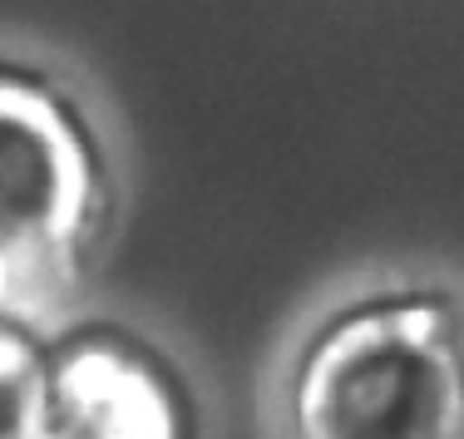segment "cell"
Masks as SVG:
<instances>
[{
    "label": "cell",
    "instance_id": "cell-1",
    "mask_svg": "<svg viewBox=\"0 0 464 439\" xmlns=\"http://www.w3.org/2000/svg\"><path fill=\"white\" fill-rule=\"evenodd\" d=\"M262 439H464V282L385 267L326 291L267 366Z\"/></svg>",
    "mask_w": 464,
    "mask_h": 439
},
{
    "label": "cell",
    "instance_id": "cell-3",
    "mask_svg": "<svg viewBox=\"0 0 464 439\" xmlns=\"http://www.w3.org/2000/svg\"><path fill=\"white\" fill-rule=\"evenodd\" d=\"M193 370L119 316H70L45 331L40 439H203Z\"/></svg>",
    "mask_w": 464,
    "mask_h": 439
},
{
    "label": "cell",
    "instance_id": "cell-2",
    "mask_svg": "<svg viewBox=\"0 0 464 439\" xmlns=\"http://www.w3.org/2000/svg\"><path fill=\"white\" fill-rule=\"evenodd\" d=\"M119 213V158L84 94L0 50V321L54 331L80 316Z\"/></svg>",
    "mask_w": 464,
    "mask_h": 439
},
{
    "label": "cell",
    "instance_id": "cell-4",
    "mask_svg": "<svg viewBox=\"0 0 464 439\" xmlns=\"http://www.w3.org/2000/svg\"><path fill=\"white\" fill-rule=\"evenodd\" d=\"M45 430V331L0 321V439Z\"/></svg>",
    "mask_w": 464,
    "mask_h": 439
}]
</instances>
